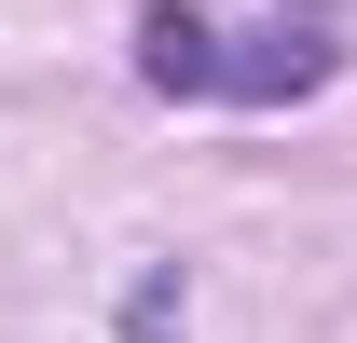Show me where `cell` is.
Wrapping results in <instances>:
<instances>
[{
  "instance_id": "6da1fadb",
  "label": "cell",
  "mask_w": 357,
  "mask_h": 343,
  "mask_svg": "<svg viewBox=\"0 0 357 343\" xmlns=\"http://www.w3.org/2000/svg\"><path fill=\"white\" fill-rule=\"evenodd\" d=\"M137 69L165 96H234V110H275V96H316L344 69V0H303V14H261V28H206V14H137Z\"/></svg>"
}]
</instances>
